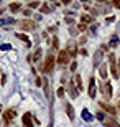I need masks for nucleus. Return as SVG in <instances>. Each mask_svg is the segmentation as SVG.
<instances>
[{"label":"nucleus","instance_id":"11","mask_svg":"<svg viewBox=\"0 0 120 127\" xmlns=\"http://www.w3.org/2000/svg\"><path fill=\"white\" fill-rule=\"evenodd\" d=\"M64 107H66V114H68L69 121H74V119H76V114H74L72 104H71V102H66V104H64Z\"/></svg>","mask_w":120,"mask_h":127},{"label":"nucleus","instance_id":"37","mask_svg":"<svg viewBox=\"0 0 120 127\" xmlns=\"http://www.w3.org/2000/svg\"><path fill=\"white\" fill-rule=\"evenodd\" d=\"M100 51H109V45H102V46H100Z\"/></svg>","mask_w":120,"mask_h":127},{"label":"nucleus","instance_id":"7","mask_svg":"<svg viewBox=\"0 0 120 127\" xmlns=\"http://www.w3.org/2000/svg\"><path fill=\"white\" fill-rule=\"evenodd\" d=\"M87 94H89V97H91V99H94V97H96V94H97L96 78H91V79H89V88H87Z\"/></svg>","mask_w":120,"mask_h":127},{"label":"nucleus","instance_id":"18","mask_svg":"<svg viewBox=\"0 0 120 127\" xmlns=\"http://www.w3.org/2000/svg\"><path fill=\"white\" fill-rule=\"evenodd\" d=\"M15 23V18L12 17H7V18H0V27H5V25H12Z\"/></svg>","mask_w":120,"mask_h":127},{"label":"nucleus","instance_id":"30","mask_svg":"<svg viewBox=\"0 0 120 127\" xmlns=\"http://www.w3.org/2000/svg\"><path fill=\"white\" fill-rule=\"evenodd\" d=\"M30 8H40V2H31V3H28Z\"/></svg>","mask_w":120,"mask_h":127},{"label":"nucleus","instance_id":"40","mask_svg":"<svg viewBox=\"0 0 120 127\" xmlns=\"http://www.w3.org/2000/svg\"><path fill=\"white\" fill-rule=\"evenodd\" d=\"M112 5H114L115 8H120V2H114V3H112Z\"/></svg>","mask_w":120,"mask_h":127},{"label":"nucleus","instance_id":"42","mask_svg":"<svg viewBox=\"0 0 120 127\" xmlns=\"http://www.w3.org/2000/svg\"><path fill=\"white\" fill-rule=\"evenodd\" d=\"M0 112H2V104H0Z\"/></svg>","mask_w":120,"mask_h":127},{"label":"nucleus","instance_id":"43","mask_svg":"<svg viewBox=\"0 0 120 127\" xmlns=\"http://www.w3.org/2000/svg\"><path fill=\"white\" fill-rule=\"evenodd\" d=\"M0 76H2V74H0Z\"/></svg>","mask_w":120,"mask_h":127},{"label":"nucleus","instance_id":"8","mask_svg":"<svg viewBox=\"0 0 120 127\" xmlns=\"http://www.w3.org/2000/svg\"><path fill=\"white\" fill-rule=\"evenodd\" d=\"M99 106H100V111H105V112H109L110 116H115L117 114V109L114 107V106H110V104H107V102H99Z\"/></svg>","mask_w":120,"mask_h":127},{"label":"nucleus","instance_id":"32","mask_svg":"<svg viewBox=\"0 0 120 127\" xmlns=\"http://www.w3.org/2000/svg\"><path fill=\"white\" fill-rule=\"evenodd\" d=\"M77 30H79V32H86V30H87V25L79 23V25H77Z\"/></svg>","mask_w":120,"mask_h":127},{"label":"nucleus","instance_id":"12","mask_svg":"<svg viewBox=\"0 0 120 127\" xmlns=\"http://www.w3.org/2000/svg\"><path fill=\"white\" fill-rule=\"evenodd\" d=\"M81 117H82L84 122H92V121H94V116L89 112V109H82V112H81Z\"/></svg>","mask_w":120,"mask_h":127},{"label":"nucleus","instance_id":"17","mask_svg":"<svg viewBox=\"0 0 120 127\" xmlns=\"http://www.w3.org/2000/svg\"><path fill=\"white\" fill-rule=\"evenodd\" d=\"M17 38H20L22 41H25V45H26L28 48L31 46V43H30V38H28L26 35H25V33H17Z\"/></svg>","mask_w":120,"mask_h":127},{"label":"nucleus","instance_id":"29","mask_svg":"<svg viewBox=\"0 0 120 127\" xmlns=\"http://www.w3.org/2000/svg\"><path fill=\"white\" fill-rule=\"evenodd\" d=\"M64 22H66L68 25H74V23H76V20H74L72 17H66V18H64Z\"/></svg>","mask_w":120,"mask_h":127},{"label":"nucleus","instance_id":"35","mask_svg":"<svg viewBox=\"0 0 120 127\" xmlns=\"http://www.w3.org/2000/svg\"><path fill=\"white\" fill-rule=\"evenodd\" d=\"M86 41H87V36H81L79 38V45H86Z\"/></svg>","mask_w":120,"mask_h":127},{"label":"nucleus","instance_id":"39","mask_svg":"<svg viewBox=\"0 0 120 127\" xmlns=\"http://www.w3.org/2000/svg\"><path fill=\"white\" fill-rule=\"evenodd\" d=\"M79 53H81V55H84V56H87V55H89V53L86 51V50H84V48H82V50H81V51H79Z\"/></svg>","mask_w":120,"mask_h":127},{"label":"nucleus","instance_id":"6","mask_svg":"<svg viewBox=\"0 0 120 127\" xmlns=\"http://www.w3.org/2000/svg\"><path fill=\"white\" fill-rule=\"evenodd\" d=\"M100 93H104V97H105L107 101L112 97V84H110V81H105L104 86H100Z\"/></svg>","mask_w":120,"mask_h":127},{"label":"nucleus","instance_id":"22","mask_svg":"<svg viewBox=\"0 0 120 127\" xmlns=\"http://www.w3.org/2000/svg\"><path fill=\"white\" fill-rule=\"evenodd\" d=\"M72 81H74V84L77 86V89H79V91L82 89V81H81V76H79V74H76V76H74V78H72Z\"/></svg>","mask_w":120,"mask_h":127},{"label":"nucleus","instance_id":"20","mask_svg":"<svg viewBox=\"0 0 120 127\" xmlns=\"http://www.w3.org/2000/svg\"><path fill=\"white\" fill-rule=\"evenodd\" d=\"M119 36H117V35H114V36L110 38V41H109V48H115L117 45H119Z\"/></svg>","mask_w":120,"mask_h":127},{"label":"nucleus","instance_id":"5","mask_svg":"<svg viewBox=\"0 0 120 127\" xmlns=\"http://www.w3.org/2000/svg\"><path fill=\"white\" fill-rule=\"evenodd\" d=\"M20 28L23 30V32H33V30L36 28V23L33 20H22L20 22Z\"/></svg>","mask_w":120,"mask_h":127},{"label":"nucleus","instance_id":"27","mask_svg":"<svg viewBox=\"0 0 120 127\" xmlns=\"http://www.w3.org/2000/svg\"><path fill=\"white\" fill-rule=\"evenodd\" d=\"M49 10H51L49 3H43V5H41V8H40V12H41V13H48Z\"/></svg>","mask_w":120,"mask_h":127},{"label":"nucleus","instance_id":"2","mask_svg":"<svg viewBox=\"0 0 120 127\" xmlns=\"http://www.w3.org/2000/svg\"><path fill=\"white\" fill-rule=\"evenodd\" d=\"M69 61H71V58H69V55H68V51H66V50H61V51L58 53L56 63H58L59 66H66Z\"/></svg>","mask_w":120,"mask_h":127},{"label":"nucleus","instance_id":"33","mask_svg":"<svg viewBox=\"0 0 120 127\" xmlns=\"http://www.w3.org/2000/svg\"><path fill=\"white\" fill-rule=\"evenodd\" d=\"M76 68H77V63H76V61H72V63H71V66H69V69L74 73V71H76Z\"/></svg>","mask_w":120,"mask_h":127},{"label":"nucleus","instance_id":"26","mask_svg":"<svg viewBox=\"0 0 120 127\" xmlns=\"http://www.w3.org/2000/svg\"><path fill=\"white\" fill-rule=\"evenodd\" d=\"M12 50V45H8V43H2L0 45V51H10Z\"/></svg>","mask_w":120,"mask_h":127},{"label":"nucleus","instance_id":"1","mask_svg":"<svg viewBox=\"0 0 120 127\" xmlns=\"http://www.w3.org/2000/svg\"><path fill=\"white\" fill-rule=\"evenodd\" d=\"M54 64H56L54 55H53V53H48L46 60H45V63H43V66H41V73L43 74H51V73L54 71Z\"/></svg>","mask_w":120,"mask_h":127},{"label":"nucleus","instance_id":"24","mask_svg":"<svg viewBox=\"0 0 120 127\" xmlns=\"http://www.w3.org/2000/svg\"><path fill=\"white\" fill-rule=\"evenodd\" d=\"M41 53H43V50H41V48H36V51L33 53V60H35V61H38V60L41 58Z\"/></svg>","mask_w":120,"mask_h":127},{"label":"nucleus","instance_id":"28","mask_svg":"<svg viewBox=\"0 0 120 127\" xmlns=\"http://www.w3.org/2000/svg\"><path fill=\"white\" fill-rule=\"evenodd\" d=\"M64 93H66V91H64V88H63V86H61V88H58V91H56V96H58V97H64Z\"/></svg>","mask_w":120,"mask_h":127},{"label":"nucleus","instance_id":"41","mask_svg":"<svg viewBox=\"0 0 120 127\" xmlns=\"http://www.w3.org/2000/svg\"><path fill=\"white\" fill-rule=\"evenodd\" d=\"M117 109H119V112H120V99H119V106H117Z\"/></svg>","mask_w":120,"mask_h":127},{"label":"nucleus","instance_id":"34","mask_svg":"<svg viewBox=\"0 0 120 127\" xmlns=\"http://www.w3.org/2000/svg\"><path fill=\"white\" fill-rule=\"evenodd\" d=\"M35 84L36 86H43V78H36V79H35Z\"/></svg>","mask_w":120,"mask_h":127},{"label":"nucleus","instance_id":"15","mask_svg":"<svg viewBox=\"0 0 120 127\" xmlns=\"http://www.w3.org/2000/svg\"><path fill=\"white\" fill-rule=\"evenodd\" d=\"M8 8H10V12H12V13H17L18 10L23 8V3H20V2H13V3H10Z\"/></svg>","mask_w":120,"mask_h":127},{"label":"nucleus","instance_id":"36","mask_svg":"<svg viewBox=\"0 0 120 127\" xmlns=\"http://www.w3.org/2000/svg\"><path fill=\"white\" fill-rule=\"evenodd\" d=\"M105 22H107V23H112V22H115V17H107Z\"/></svg>","mask_w":120,"mask_h":127},{"label":"nucleus","instance_id":"16","mask_svg":"<svg viewBox=\"0 0 120 127\" xmlns=\"http://www.w3.org/2000/svg\"><path fill=\"white\" fill-rule=\"evenodd\" d=\"M81 23H84V25H87V23H94V17H92V15L84 13L82 17H81Z\"/></svg>","mask_w":120,"mask_h":127},{"label":"nucleus","instance_id":"10","mask_svg":"<svg viewBox=\"0 0 120 127\" xmlns=\"http://www.w3.org/2000/svg\"><path fill=\"white\" fill-rule=\"evenodd\" d=\"M22 122H23V127H33V116L30 112H25L23 117H22Z\"/></svg>","mask_w":120,"mask_h":127},{"label":"nucleus","instance_id":"14","mask_svg":"<svg viewBox=\"0 0 120 127\" xmlns=\"http://www.w3.org/2000/svg\"><path fill=\"white\" fill-rule=\"evenodd\" d=\"M66 51H68V55H69V58H76V55H77V46L71 43L69 46L66 48Z\"/></svg>","mask_w":120,"mask_h":127},{"label":"nucleus","instance_id":"13","mask_svg":"<svg viewBox=\"0 0 120 127\" xmlns=\"http://www.w3.org/2000/svg\"><path fill=\"white\" fill-rule=\"evenodd\" d=\"M102 124H104L105 127H120V124L117 122L114 117H105V121H104Z\"/></svg>","mask_w":120,"mask_h":127},{"label":"nucleus","instance_id":"31","mask_svg":"<svg viewBox=\"0 0 120 127\" xmlns=\"http://www.w3.org/2000/svg\"><path fill=\"white\" fill-rule=\"evenodd\" d=\"M0 84H2V86L7 84V74H2V76H0Z\"/></svg>","mask_w":120,"mask_h":127},{"label":"nucleus","instance_id":"19","mask_svg":"<svg viewBox=\"0 0 120 127\" xmlns=\"http://www.w3.org/2000/svg\"><path fill=\"white\" fill-rule=\"evenodd\" d=\"M99 74H100L102 79H107V66L104 64V63H102L100 68H99Z\"/></svg>","mask_w":120,"mask_h":127},{"label":"nucleus","instance_id":"3","mask_svg":"<svg viewBox=\"0 0 120 127\" xmlns=\"http://www.w3.org/2000/svg\"><path fill=\"white\" fill-rule=\"evenodd\" d=\"M109 63H110V73L112 76L115 78V79H119V69H117V60L115 56H114V53H109Z\"/></svg>","mask_w":120,"mask_h":127},{"label":"nucleus","instance_id":"38","mask_svg":"<svg viewBox=\"0 0 120 127\" xmlns=\"http://www.w3.org/2000/svg\"><path fill=\"white\" fill-rule=\"evenodd\" d=\"M23 15H25V17H30V15H31V12H30V10H23Z\"/></svg>","mask_w":120,"mask_h":127},{"label":"nucleus","instance_id":"21","mask_svg":"<svg viewBox=\"0 0 120 127\" xmlns=\"http://www.w3.org/2000/svg\"><path fill=\"white\" fill-rule=\"evenodd\" d=\"M51 46H53V50H59V38L58 36H53L51 38Z\"/></svg>","mask_w":120,"mask_h":127},{"label":"nucleus","instance_id":"4","mask_svg":"<svg viewBox=\"0 0 120 127\" xmlns=\"http://www.w3.org/2000/svg\"><path fill=\"white\" fill-rule=\"evenodd\" d=\"M15 116H17V111H15V109H7L3 112V124L5 126H10V124L13 122Z\"/></svg>","mask_w":120,"mask_h":127},{"label":"nucleus","instance_id":"25","mask_svg":"<svg viewBox=\"0 0 120 127\" xmlns=\"http://www.w3.org/2000/svg\"><path fill=\"white\" fill-rule=\"evenodd\" d=\"M105 114H104V111H99V112L96 114V119H99V121H100V122H104V121H105Z\"/></svg>","mask_w":120,"mask_h":127},{"label":"nucleus","instance_id":"9","mask_svg":"<svg viewBox=\"0 0 120 127\" xmlns=\"http://www.w3.org/2000/svg\"><path fill=\"white\" fill-rule=\"evenodd\" d=\"M68 93H69L71 99H76V97L79 96V89L76 88V84H74V81H72V79L69 81V88H68Z\"/></svg>","mask_w":120,"mask_h":127},{"label":"nucleus","instance_id":"23","mask_svg":"<svg viewBox=\"0 0 120 127\" xmlns=\"http://www.w3.org/2000/svg\"><path fill=\"white\" fill-rule=\"evenodd\" d=\"M100 58H102V51L99 50L96 53V56H94V66H100Z\"/></svg>","mask_w":120,"mask_h":127}]
</instances>
